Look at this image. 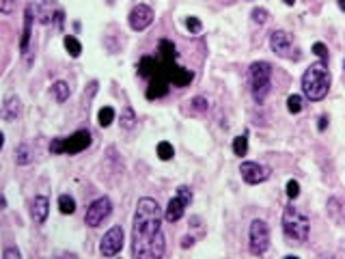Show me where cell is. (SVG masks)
I'll return each mask as SVG.
<instances>
[{
  "instance_id": "6da1fadb",
  "label": "cell",
  "mask_w": 345,
  "mask_h": 259,
  "mask_svg": "<svg viewBox=\"0 0 345 259\" xmlns=\"http://www.w3.org/2000/svg\"><path fill=\"white\" fill-rule=\"evenodd\" d=\"M166 251L162 231V207L155 199H140L136 203L132 222V255L138 259H160Z\"/></svg>"
},
{
  "instance_id": "7a4b0ae2",
  "label": "cell",
  "mask_w": 345,
  "mask_h": 259,
  "mask_svg": "<svg viewBox=\"0 0 345 259\" xmlns=\"http://www.w3.org/2000/svg\"><path fill=\"white\" fill-rule=\"evenodd\" d=\"M330 91V71L326 63H313L302 76V93L311 102H322Z\"/></svg>"
},
{
  "instance_id": "3957f363",
  "label": "cell",
  "mask_w": 345,
  "mask_h": 259,
  "mask_svg": "<svg viewBox=\"0 0 345 259\" xmlns=\"http://www.w3.org/2000/svg\"><path fill=\"white\" fill-rule=\"evenodd\" d=\"M308 229H311V220L304 210L296 205H287L283 212V231L296 244H304L308 240Z\"/></svg>"
},
{
  "instance_id": "277c9868",
  "label": "cell",
  "mask_w": 345,
  "mask_h": 259,
  "mask_svg": "<svg viewBox=\"0 0 345 259\" xmlns=\"http://www.w3.org/2000/svg\"><path fill=\"white\" fill-rule=\"evenodd\" d=\"M248 85H250V93H253V100L257 104H263L272 89V65L265 63V61H257V63L250 65Z\"/></svg>"
},
{
  "instance_id": "5b68a950",
  "label": "cell",
  "mask_w": 345,
  "mask_h": 259,
  "mask_svg": "<svg viewBox=\"0 0 345 259\" xmlns=\"http://www.w3.org/2000/svg\"><path fill=\"white\" fill-rule=\"evenodd\" d=\"M93 143V136L88 130H78L71 136H59V138H52L50 143V151L52 153H80L85 149L91 147Z\"/></svg>"
},
{
  "instance_id": "8992f818",
  "label": "cell",
  "mask_w": 345,
  "mask_h": 259,
  "mask_svg": "<svg viewBox=\"0 0 345 259\" xmlns=\"http://www.w3.org/2000/svg\"><path fill=\"white\" fill-rule=\"evenodd\" d=\"M248 240H250V253L253 255H265L270 248V227L265 220L255 218L250 222V231H248Z\"/></svg>"
},
{
  "instance_id": "52a82bcc",
  "label": "cell",
  "mask_w": 345,
  "mask_h": 259,
  "mask_svg": "<svg viewBox=\"0 0 345 259\" xmlns=\"http://www.w3.org/2000/svg\"><path fill=\"white\" fill-rule=\"evenodd\" d=\"M270 48L276 56H280V59H289V61L300 59V52H298V48L294 45V39H291V35L285 33V30H274V33L270 35Z\"/></svg>"
},
{
  "instance_id": "ba28073f",
  "label": "cell",
  "mask_w": 345,
  "mask_h": 259,
  "mask_svg": "<svg viewBox=\"0 0 345 259\" xmlns=\"http://www.w3.org/2000/svg\"><path fill=\"white\" fill-rule=\"evenodd\" d=\"M192 203V190L188 186H179L177 188V194L172 196L166 205V212H164V218L169 222H177L181 216L186 214V207Z\"/></svg>"
},
{
  "instance_id": "9c48e42d",
  "label": "cell",
  "mask_w": 345,
  "mask_h": 259,
  "mask_svg": "<svg viewBox=\"0 0 345 259\" xmlns=\"http://www.w3.org/2000/svg\"><path fill=\"white\" fill-rule=\"evenodd\" d=\"M110 214H112V201L108 196H99V199H95L86 207L85 222L88 227H99Z\"/></svg>"
},
{
  "instance_id": "30bf717a",
  "label": "cell",
  "mask_w": 345,
  "mask_h": 259,
  "mask_svg": "<svg viewBox=\"0 0 345 259\" xmlns=\"http://www.w3.org/2000/svg\"><path fill=\"white\" fill-rule=\"evenodd\" d=\"M121 248H123V229L119 225H114L104 233L102 242H99V253L104 257H114L121 253Z\"/></svg>"
},
{
  "instance_id": "8fae6325",
  "label": "cell",
  "mask_w": 345,
  "mask_h": 259,
  "mask_svg": "<svg viewBox=\"0 0 345 259\" xmlns=\"http://www.w3.org/2000/svg\"><path fill=\"white\" fill-rule=\"evenodd\" d=\"M153 18H155L153 9H151L149 4H136L128 15V22H129V28L136 30V33H140V30L149 28V26L153 24Z\"/></svg>"
},
{
  "instance_id": "7c38bea8",
  "label": "cell",
  "mask_w": 345,
  "mask_h": 259,
  "mask_svg": "<svg viewBox=\"0 0 345 259\" xmlns=\"http://www.w3.org/2000/svg\"><path fill=\"white\" fill-rule=\"evenodd\" d=\"M239 173H242V179L246 184H263V181L270 179L272 171L265 167V164H259V162H242L239 164Z\"/></svg>"
},
{
  "instance_id": "4fadbf2b",
  "label": "cell",
  "mask_w": 345,
  "mask_h": 259,
  "mask_svg": "<svg viewBox=\"0 0 345 259\" xmlns=\"http://www.w3.org/2000/svg\"><path fill=\"white\" fill-rule=\"evenodd\" d=\"M33 11H35V18L39 20L41 24H50V22H56V15H59L61 9L56 7L52 0H35L33 4Z\"/></svg>"
},
{
  "instance_id": "5bb4252c",
  "label": "cell",
  "mask_w": 345,
  "mask_h": 259,
  "mask_svg": "<svg viewBox=\"0 0 345 259\" xmlns=\"http://www.w3.org/2000/svg\"><path fill=\"white\" fill-rule=\"evenodd\" d=\"M48 214H50V201H48V196L37 194L33 201H30V216H33V220L37 222V225H43V222L48 220Z\"/></svg>"
},
{
  "instance_id": "9a60e30c",
  "label": "cell",
  "mask_w": 345,
  "mask_h": 259,
  "mask_svg": "<svg viewBox=\"0 0 345 259\" xmlns=\"http://www.w3.org/2000/svg\"><path fill=\"white\" fill-rule=\"evenodd\" d=\"M2 121H7V123H11L18 119L20 115V97L18 95H7L4 97V104H2Z\"/></svg>"
},
{
  "instance_id": "2e32d148",
  "label": "cell",
  "mask_w": 345,
  "mask_h": 259,
  "mask_svg": "<svg viewBox=\"0 0 345 259\" xmlns=\"http://www.w3.org/2000/svg\"><path fill=\"white\" fill-rule=\"evenodd\" d=\"M33 7H26L24 11V30H22V39H20V50L28 52V43H30V35H33Z\"/></svg>"
},
{
  "instance_id": "e0dca14e",
  "label": "cell",
  "mask_w": 345,
  "mask_h": 259,
  "mask_svg": "<svg viewBox=\"0 0 345 259\" xmlns=\"http://www.w3.org/2000/svg\"><path fill=\"white\" fill-rule=\"evenodd\" d=\"M138 71H140V76H145V78H155L160 71V61H155L153 56H143L138 63Z\"/></svg>"
},
{
  "instance_id": "ac0fdd59",
  "label": "cell",
  "mask_w": 345,
  "mask_h": 259,
  "mask_svg": "<svg viewBox=\"0 0 345 259\" xmlns=\"http://www.w3.org/2000/svg\"><path fill=\"white\" fill-rule=\"evenodd\" d=\"M169 93V82L160 80V78H153L149 82V89H147V100H158V97H164Z\"/></svg>"
},
{
  "instance_id": "d6986e66",
  "label": "cell",
  "mask_w": 345,
  "mask_h": 259,
  "mask_svg": "<svg viewBox=\"0 0 345 259\" xmlns=\"http://www.w3.org/2000/svg\"><path fill=\"white\" fill-rule=\"evenodd\" d=\"M328 212H330L334 222H339L341 227H345V205L337 199V196H332V199L328 201Z\"/></svg>"
},
{
  "instance_id": "ffe728a7",
  "label": "cell",
  "mask_w": 345,
  "mask_h": 259,
  "mask_svg": "<svg viewBox=\"0 0 345 259\" xmlns=\"http://www.w3.org/2000/svg\"><path fill=\"white\" fill-rule=\"evenodd\" d=\"M136 123H138V117H136L134 108L132 106H125L121 110V128L125 130V132H132V130L136 128Z\"/></svg>"
},
{
  "instance_id": "44dd1931",
  "label": "cell",
  "mask_w": 345,
  "mask_h": 259,
  "mask_svg": "<svg viewBox=\"0 0 345 259\" xmlns=\"http://www.w3.org/2000/svg\"><path fill=\"white\" fill-rule=\"evenodd\" d=\"M15 162H18L20 167H26V164L33 162V149H30L26 143L18 145V149H15Z\"/></svg>"
},
{
  "instance_id": "7402d4cb",
  "label": "cell",
  "mask_w": 345,
  "mask_h": 259,
  "mask_svg": "<svg viewBox=\"0 0 345 259\" xmlns=\"http://www.w3.org/2000/svg\"><path fill=\"white\" fill-rule=\"evenodd\" d=\"M52 93H54L56 102H67V100H69V95H71V89H69V85H67L65 80H56L54 85H52Z\"/></svg>"
},
{
  "instance_id": "603a6c76",
  "label": "cell",
  "mask_w": 345,
  "mask_h": 259,
  "mask_svg": "<svg viewBox=\"0 0 345 259\" xmlns=\"http://www.w3.org/2000/svg\"><path fill=\"white\" fill-rule=\"evenodd\" d=\"M63 43H65V50L69 52L71 59H78V56L82 54V43L78 41L74 35H65V39H63Z\"/></svg>"
},
{
  "instance_id": "cb8c5ba5",
  "label": "cell",
  "mask_w": 345,
  "mask_h": 259,
  "mask_svg": "<svg viewBox=\"0 0 345 259\" xmlns=\"http://www.w3.org/2000/svg\"><path fill=\"white\" fill-rule=\"evenodd\" d=\"M114 115H117V112H114L112 106L99 108V112H97V123H99L102 128H108V126H110V123L114 121Z\"/></svg>"
},
{
  "instance_id": "d4e9b609",
  "label": "cell",
  "mask_w": 345,
  "mask_h": 259,
  "mask_svg": "<svg viewBox=\"0 0 345 259\" xmlns=\"http://www.w3.org/2000/svg\"><path fill=\"white\" fill-rule=\"evenodd\" d=\"M59 210H61V214H74L76 212V199L71 194H61L59 196Z\"/></svg>"
},
{
  "instance_id": "484cf974",
  "label": "cell",
  "mask_w": 345,
  "mask_h": 259,
  "mask_svg": "<svg viewBox=\"0 0 345 259\" xmlns=\"http://www.w3.org/2000/svg\"><path fill=\"white\" fill-rule=\"evenodd\" d=\"M248 151V138H246V134H242V136H235L233 138V153L235 155H246Z\"/></svg>"
},
{
  "instance_id": "4316f807",
  "label": "cell",
  "mask_w": 345,
  "mask_h": 259,
  "mask_svg": "<svg viewBox=\"0 0 345 259\" xmlns=\"http://www.w3.org/2000/svg\"><path fill=\"white\" fill-rule=\"evenodd\" d=\"M172 155H175V149H172V145L169 143V141H160L158 143V158L160 160H171Z\"/></svg>"
},
{
  "instance_id": "83f0119b",
  "label": "cell",
  "mask_w": 345,
  "mask_h": 259,
  "mask_svg": "<svg viewBox=\"0 0 345 259\" xmlns=\"http://www.w3.org/2000/svg\"><path fill=\"white\" fill-rule=\"evenodd\" d=\"M287 110H289L291 115L302 112V97L300 95H289V97H287Z\"/></svg>"
},
{
  "instance_id": "f1b7e54d",
  "label": "cell",
  "mask_w": 345,
  "mask_h": 259,
  "mask_svg": "<svg viewBox=\"0 0 345 259\" xmlns=\"http://www.w3.org/2000/svg\"><path fill=\"white\" fill-rule=\"evenodd\" d=\"M186 28L190 30L192 35H198L203 30V24H201V20L194 18V15H190V18H186Z\"/></svg>"
},
{
  "instance_id": "f546056e",
  "label": "cell",
  "mask_w": 345,
  "mask_h": 259,
  "mask_svg": "<svg viewBox=\"0 0 345 259\" xmlns=\"http://www.w3.org/2000/svg\"><path fill=\"white\" fill-rule=\"evenodd\" d=\"M253 22H257V24H265L268 22V18H270V13H268V9H263V7H259V9H253Z\"/></svg>"
},
{
  "instance_id": "4dcf8cb0",
  "label": "cell",
  "mask_w": 345,
  "mask_h": 259,
  "mask_svg": "<svg viewBox=\"0 0 345 259\" xmlns=\"http://www.w3.org/2000/svg\"><path fill=\"white\" fill-rule=\"evenodd\" d=\"M287 196H289V199H298V196H300V184H298L296 179L287 181Z\"/></svg>"
},
{
  "instance_id": "1f68e13d",
  "label": "cell",
  "mask_w": 345,
  "mask_h": 259,
  "mask_svg": "<svg viewBox=\"0 0 345 259\" xmlns=\"http://www.w3.org/2000/svg\"><path fill=\"white\" fill-rule=\"evenodd\" d=\"M190 104H192V108H194L196 112H205V110H207V106H210L205 97H201V95L192 97V102H190Z\"/></svg>"
},
{
  "instance_id": "d6a6232c",
  "label": "cell",
  "mask_w": 345,
  "mask_h": 259,
  "mask_svg": "<svg viewBox=\"0 0 345 259\" xmlns=\"http://www.w3.org/2000/svg\"><path fill=\"white\" fill-rule=\"evenodd\" d=\"M313 52H315L320 59H323V61H328V48L322 43V41H317V43H313Z\"/></svg>"
},
{
  "instance_id": "836d02e7",
  "label": "cell",
  "mask_w": 345,
  "mask_h": 259,
  "mask_svg": "<svg viewBox=\"0 0 345 259\" xmlns=\"http://www.w3.org/2000/svg\"><path fill=\"white\" fill-rule=\"evenodd\" d=\"M13 7H15V0H0V11H2V15L13 13Z\"/></svg>"
},
{
  "instance_id": "e575fe53",
  "label": "cell",
  "mask_w": 345,
  "mask_h": 259,
  "mask_svg": "<svg viewBox=\"0 0 345 259\" xmlns=\"http://www.w3.org/2000/svg\"><path fill=\"white\" fill-rule=\"evenodd\" d=\"M2 259H22V253L18 251V248H4V253H2Z\"/></svg>"
},
{
  "instance_id": "d590c367",
  "label": "cell",
  "mask_w": 345,
  "mask_h": 259,
  "mask_svg": "<svg viewBox=\"0 0 345 259\" xmlns=\"http://www.w3.org/2000/svg\"><path fill=\"white\" fill-rule=\"evenodd\" d=\"M326 126H328V117H326V115H322V117H320V123H317L320 132H323V130H326Z\"/></svg>"
},
{
  "instance_id": "8d00e7d4",
  "label": "cell",
  "mask_w": 345,
  "mask_h": 259,
  "mask_svg": "<svg viewBox=\"0 0 345 259\" xmlns=\"http://www.w3.org/2000/svg\"><path fill=\"white\" fill-rule=\"evenodd\" d=\"M192 244H194V237H192V236H186V237H184V240H181V246H184V248H188V246H192Z\"/></svg>"
},
{
  "instance_id": "74e56055",
  "label": "cell",
  "mask_w": 345,
  "mask_h": 259,
  "mask_svg": "<svg viewBox=\"0 0 345 259\" xmlns=\"http://www.w3.org/2000/svg\"><path fill=\"white\" fill-rule=\"evenodd\" d=\"M339 7H341V11H345V0H337Z\"/></svg>"
},
{
  "instance_id": "f35d334b",
  "label": "cell",
  "mask_w": 345,
  "mask_h": 259,
  "mask_svg": "<svg viewBox=\"0 0 345 259\" xmlns=\"http://www.w3.org/2000/svg\"><path fill=\"white\" fill-rule=\"evenodd\" d=\"M283 2H285V4H289V7H291V4H294L296 0H283Z\"/></svg>"
},
{
  "instance_id": "ab89813d",
  "label": "cell",
  "mask_w": 345,
  "mask_h": 259,
  "mask_svg": "<svg viewBox=\"0 0 345 259\" xmlns=\"http://www.w3.org/2000/svg\"><path fill=\"white\" fill-rule=\"evenodd\" d=\"M112 2H114V0H108V4H112Z\"/></svg>"
}]
</instances>
